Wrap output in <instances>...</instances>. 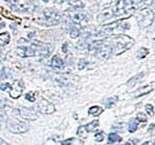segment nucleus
<instances>
[{
	"instance_id": "11",
	"label": "nucleus",
	"mask_w": 155,
	"mask_h": 145,
	"mask_svg": "<svg viewBox=\"0 0 155 145\" xmlns=\"http://www.w3.org/2000/svg\"><path fill=\"white\" fill-rule=\"evenodd\" d=\"M19 114L21 118H23L24 120H27V121H34L36 120L38 118V115L34 112L33 110L26 107H21L20 109H18Z\"/></svg>"
},
{
	"instance_id": "32",
	"label": "nucleus",
	"mask_w": 155,
	"mask_h": 145,
	"mask_svg": "<svg viewBox=\"0 0 155 145\" xmlns=\"http://www.w3.org/2000/svg\"><path fill=\"white\" fill-rule=\"evenodd\" d=\"M0 89H1L2 91H7L11 89V84L10 83H2L1 85H0Z\"/></svg>"
},
{
	"instance_id": "34",
	"label": "nucleus",
	"mask_w": 155,
	"mask_h": 145,
	"mask_svg": "<svg viewBox=\"0 0 155 145\" xmlns=\"http://www.w3.org/2000/svg\"><path fill=\"white\" fill-rule=\"evenodd\" d=\"M73 141H74V138H69V139H66L64 140V141H62V145H70Z\"/></svg>"
},
{
	"instance_id": "39",
	"label": "nucleus",
	"mask_w": 155,
	"mask_h": 145,
	"mask_svg": "<svg viewBox=\"0 0 155 145\" xmlns=\"http://www.w3.org/2000/svg\"><path fill=\"white\" fill-rule=\"evenodd\" d=\"M143 145H151V143H150V142H145V143H144Z\"/></svg>"
},
{
	"instance_id": "22",
	"label": "nucleus",
	"mask_w": 155,
	"mask_h": 145,
	"mask_svg": "<svg viewBox=\"0 0 155 145\" xmlns=\"http://www.w3.org/2000/svg\"><path fill=\"white\" fill-rule=\"evenodd\" d=\"M69 34H70V36L75 39V38H78L80 36V29L75 27V26H72V27L69 29Z\"/></svg>"
},
{
	"instance_id": "29",
	"label": "nucleus",
	"mask_w": 155,
	"mask_h": 145,
	"mask_svg": "<svg viewBox=\"0 0 155 145\" xmlns=\"http://www.w3.org/2000/svg\"><path fill=\"white\" fill-rule=\"evenodd\" d=\"M25 99H26L27 101H29V102H34L35 101V93L34 92H30V93H27L26 95H25Z\"/></svg>"
},
{
	"instance_id": "2",
	"label": "nucleus",
	"mask_w": 155,
	"mask_h": 145,
	"mask_svg": "<svg viewBox=\"0 0 155 145\" xmlns=\"http://www.w3.org/2000/svg\"><path fill=\"white\" fill-rule=\"evenodd\" d=\"M109 41L111 44V46H113L114 53L117 55L132 47L135 43L134 39L127 36V35H122V34L111 37V39H109Z\"/></svg>"
},
{
	"instance_id": "18",
	"label": "nucleus",
	"mask_w": 155,
	"mask_h": 145,
	"mask_svg": "<svg viewBox=\"0 0 155 145\" xmlns=\"http://www.w3.org/2000/svg\"><path fill=\"white\" fill-rule=\"evenodd\" d=\"M113 16V11L111 10V9H105L104 11H102L100 13V15H99L98 17V20H108V19H110V17Z\"/></svg>"
},
{
	"instance_id": "7",
	"label": "nucleus",
	"mask_w": 155,
	"mask_h": 145,
	"mask_svg": "<svg viewBox=\"0 0 155 145\" xmlns=\"http://www.w3.org/2000/svg\"><path fill=\"white\" fill-rule=\"evenodd\" d=\"M153 19H154L153 12L148 8L141 9L137 16V20H138V23H139V25L143 28L153 23Z\"/></svg>"
},
{
	"instance_id": "31",
	"label": "nucleus",
	"mask_w": 155,
	"mask_h": 145,
	"mask_svg": "<svg viewBox=\"0 0 155 145\" xmlns=\"http://www.w3.org/2000/svg\"><path fill=\"white\" fill-rule=\"evenodd\" d=\"M145 110L146 112H147L149 115H153V113H154V108L151 104H146L145 105Z\"/></svg>"
},
{
	"instance_id": "12",
	"label": "nucleus",
	"mask_w": 155,
	"mask_h": 145,
	"mask_svg": "<svg viewBox=\"0 0 155 145\" xmlns=\"http://www.w3.org/2000/svg\"><path fill=\"white\" fill-rule=\"evenodd\" d=\"M85 17H87V16H85L84 13L81 12H74L68 14V20L73 23H80L81 21L85 20Z\"/></svg>"
},
{
	"instance_id": "21",
	"label": "nucleus",
	"mask_w": 155,
	"mask_h": 145,
	"mask_svg": "<svg viewBox=\"0 0 155 145\" xmlns=\"http://www.w3.org/2000/svg\"><path fill=\"white\" fill-rule=\"evenodd\" d=\"M121 140V137H119L118 134H116L114 133H111L109 134V137H108V142H109L110 144L114 143V142H116V141H120Z\"/></svg>"
},
{
	"instance_id": "26",
	"label": "nucleus",
	"mask_w": 155,
	"mask_h": 145,
	"mask_svg": "<svg viewBox=\"0 0 155 145\" xmlns=\"http://www.w3.org/2000/svg\"><path fill=\"white\" fill-rule=\"evenodd\" d=\"M77 134H78V135H80V137H87V130H85V127L84 126L79 127V129H78V131H77Z\"/></svg>"
},
{
	"instance_id": "24",
	"label": "nucleus",
	"mask_w": 155,
	"mask_h": 145,
	"mask_svg": "<svg viewBox=\"0 0 155 145\" xmlns=\"http://www.w3.org/2000/svg\"><path fill=\"white\" fill-rule=\"evenodd\" d=\"M117 101V97H113V98H109L107 99V101H105V105L109 108V107H111L114 104V103Z\"/></svg>"
},
{
	"instance_id": "6",
	"label": "nucleus",
	"mask_w": 155,
	"mask_h": 145,
	"mask_svg": "<svg viewBox=\"0 0 155 145\" xmlns=\"http://www.w3.org/2000/svg\"><path fill=\"white\" fill-rule=\"evenodd\" d=\"M7 128L13 134H23L30 129V126L26 122L17 121L11 118L7 122Z\"/></svg>"
},
{
	"instance_id": "30",
	"label": "nucleus",
	"mask_w": 155,
	"mask_h": 145,
	"mask_svg": "<svg viewBox=\"0 0 155 145\" xmlns=\"http://www.w3.org/2000/svg\"><path fill=\"white\" fill-rule=\"evenodd\" d=\"M87 64H88V62H87V60H84V59H81V60H80V62H79V69H80V70L84 69V68L87 66Z\"/></svg>"
},
{
	"instance_id": "40",
	"label": "nucleus",
	"mask_w": 155,
	"mask_h": 145,
	"mask_svg": "<svg viewBox=\"0 0 155 145\" xmlns=\"http://www.w3.org/2000/svg\"><path fill=\"white\" fill-rule=\"evenodd\" d=\"M0 55H1V51H0Z\"/></svg>"
},
{
	"instance_id": "4",
	"label": "nucleus",
	"mask_w": 155,
	"mask_h": 145,
	"mask_svg": "<svg viewBox=\"0 0 155 145\" xmlns=\"http://www.w3.org/2000/svg\"><path fill=\"white\" fill-rule=\"evenodd\" d=\"M60 20H61V15L59 14V12L53 8H48L44 10L42 17L39 20L38 23L45 26H53L58 24Z\"/></svg>"
},
{
	"instance_id": "25",
	"label": "nucleus",
	"mask_w": 155,
	"mask_h": 145,
	"mask_svg": "<svg viewBox=\"0 0 155 145\" xmlns=\"http://www.w3.org/2000/svg\"><path fill=\"white\" fill-rule=\"evenodd\" d=\"M57 81L60 82L63 85H67V84H69V82H70V80H69V77L66 76V74H63V76H59L58 78H57Z\"/></svg>"
},
{
	"instance_id": "37",
	"label": "nucleus",
	"mask_w": 155,
	"mask_h": 145,
	"mask_svg": "<svg viewBox=\"0 0 155 145\" xmlns=\"http://www.w3.org/2000/svg\"><path fill=\"white\" fill-rule=\"evenodd\" d=\"M153 128H154V124H151V125H150V128H149L150 133H153Z\"/></svg>"
},
{
	"instance_id": "19",
	"label": "nucleus",
	"mask_w": 155,
	"mask_h": 145,
	"mask_svg": "<svg viewBox=\"0 0 155 145\" xmlns=\"http://www.w3.org/2000/svg\"><path fill=\"white\" fill-rule=\"evenodd\" d=\"M103 112V109L98 107V105H94V107H91L88 109V113L90 115H94V116H98L99 114H101Z\"/></svg>"
},
{
	"instance_id": "27",
	"label": "nucleus",
	"mask_w": 155,
	"mask_h": 145,
	"mask_svg": "<svg viewBox=\"0 0 155 145\" xmlns=\"http://www.w3.org/2000/svg\"><path fill=\"white\" fill-rule=\"evenodd\" d=\"M148 54V50H146V48L143 47V48H141V50H139V54H138V58H140V59H143L144 58V57Z\"/></svg>"
},
{
	"instance_id": "9",
	"label": "nucleus",
	"mask_w": 155,
	"mask_h": 145,
	"mask_svg": "<svg viewBox=\"0 0 155 145\" xmlns=\"http://www.w3.org/2000/svg\"><path fill=\"white\" fill-rule=\"evenodd\" d=\"M35 108L42 114H53L55 112L54 104L46 99H41L39 101V103L35 105Z\"/></svg>"
},
{
	"instance_id": "15",
	"label": "nucleus",
	"mask_w": 155,
	"mask_h": 145,
	"mask_svg": "<svg viewBox=\"0 0 155 145\" xmlns=\"http://www.w3.org/2000/svg\"><path fill=\"white\" fill-rule=\"evenodd\" d=\"M51 67L54 69H62L64 67V61L59 56H53L50 62Z\"/></svg>"
},
{
	"instance_id": "1",
	"label": "nucleus",
	"mask_w": 155,
	"mask_h": 145,
	"mask_svg": "<svg viewBox=\"0 0 155 145\" xmlns=\"http://www.w3.org/2000/svg\"><path fill=\"white\" fill-rule=\"evenodd\" d=\"M143 0H118L113 8V15L122 17L130 15L136 11Z\"/></svg>"
},
{
	"instance_id": "35",
	"label": "nucleus",
	"mask_w": 155,
	"mask_h": 145,
	"mask_svg": "<svg viewBox=\"0 0 155 145\" xmlns=\"http://www.w3.org/2000/svg\"><path fill=\"white\" fill-rule=\"evenodd\" d=\"M0 145H9V144H8L6 141H4V140L3 139H1V138H0Z\"/></svg>"
},
{
	"instance_id": "14",
	"label": "nucleus",
	"mask_w": 155,
	"mask_h": 145,
	"mask_svg": "<svg viewBox=\"0 0 155 145\" xmlns=\"http://www.w3.org/2000/svg\"><path fill=\"white\" fill-rule=\"evenodd\" d=\"M0 15L3 16L4 17H6V19H8V20H19V21L20 20V17L11 14V12H9L7 9L3 8V7H0Z\"/></svg>"
},
{
	"instance_id": "38",
	"label": "nucleus",
	"mask_w": 155,
	"mask_h": 145,
	"mask_svg": "<svg viewBox=\"0 0 155 145\" xmlns=\"http://www.w3.org/2000/svg\"><path fill=\"white\" fill-rule=\"evenodd\" d=\"M66 47H67V44H64V48H63L64 52H66Z\"/></svg>"
},
{
	"instance_id": "23",
	"label": "nucleus",
	"mask_w": 155,
	"mask_h": 145,
	"mask_svg": "<svg viewBox=\"0 0 155 145\" xmlns=\"http://www.w3.org/2000/svg\"><path fill=\"white\" fill-rule=\"evenodd\" d=\"M137 129H138V122L135 119H132L130 121V123H129L128 130H129L130 133H134V131H136Z\"/></svg>"
},
{
	"instance_id": "10",
	"label": "nucleus",
	"mask_w": 155,
	"mask_h": 145,
	"mask_svg": "<svg viewBox=\"0 0 155 145\" xmlns=\"http://www.w3.org/2000/svg\"><path fill=\"white\" fill-rule=\"evenodd\" d=\"M24 88V84L21 80H17L14 85H11L10 89V96L13 99H18L23 93V90Z\"/></svg>"
},
{
	"instance_id": "3",
	"label": "nucleus",
	"mask_w": 155,
	"mask_h": 145,
	"mask_svg": "<svg viewBox=\"0 0 155 145\" xmlns=\"http://www.w3.org/2000/svg\"><path fill=\"white\" fill-rule=\"evenodd\" d=\"M16 52L21 57H31V56H35L37 54L48 57L50 54V50H48V47L39 46V45L18 47L16 48Z\"/></svg>"
},
{
	"instance_id": "16",
	"label": "nucleus",
	"mask_w": 155,
	"mask_h": 145,
	"mask_svg": "<svg viewBox=\"0 0 155 145\" xmlns=\"http://www.w3.org/2000/svg\"><path fill=\"white\" fill-rule=\"evenodd\" d=\"M144 77V73H141V74H136V76H134L132 78H130L128 81H127V86L128 87H133V86H135L138 82H139L141 78H143Z\"/></svg>"
},
{
	"instance_id": "33",
	"label": "nucleus",
	"mask_w": 155,
	"mask_h": 145,
	"mask_svg": "<svg viewBox=\"0 0 155 145\" xmlns=\"http://www.w3.org/2000/svg\"><path fill=\"white\" fill-rule=\"evenodd\" d=\"M95 140L97 142H101L104 140V134L103 133H99L95 134Z\"/></svg>"
},
{
	"instance_id": "8",
	"label": "nucleus",
	"mask_w": 155,
	"mask_h": 145,
	"mask_svg": "<svg viewBox=\"0 0 155 145\" xmlns=\"http://www.w3.org/2000/svg\"><path fill=\"white\" fill-rule=\"evenodd\" d=\"M122 20H116V21H113L109 24H106L104 26H102L100 31L98 33V36H102V37H106V36H111L116 32L117 28H119L120 24L122 23Z\"/></svg>"
},
{
	"instance_id": "36",
	"label": "nucleus",
	"mask_w": 155,
	"mask_h": 145,
	"mask_svg": "<svg viewBox=\"0 0 155 145\" xmlns=\"http://www.w3.org/2000/svg\"><path fill=\"white\" fill-rule=\"evenodd\" d=\"M125 145H135V144H134V142L132 141V140H128V141L125 143Z\"/></svg>"
},
{
	"instance_id": "28",
	"label": "nucleus",
	"mask_w": 155,
	"mask_h": 145,
	"mask_svg": "<svg viewBox=\"0 0 155 145\" xmlns=\"http://www.w3.org/2000/svg\"><path fill=\"white\" fill-rule=\"evenodd\" d=\"M136 119L138 121H140V122H146V120H147V116H146L145 114L143 113V112H139V113L137 114Z\"/></svg>"
},
{
	"instance_id": "13",
	"label": "nucleus",
	"mask_w": 155,
	"mask_h": 145,
	"mask_svg": "<svg viewBox=\"0 0 155 145\" xmlns=\"http://www.w3.org/2000/svg\"><path fill=\"white\" fill-rule=\"evenodd\" d=\"M153 88H154V83L151 82L149 85H145L144 87H141V88H140L136 92V94H134V97L135 98H139V97H141V96L149 93V92L153 91Z\"/></svg>"
},
{
	"instance_id": "17",
	"label": "nucleus",
	"mask_w": 155,
	"mask_h": 145,
	"mask_svg": "<svg viewBox=\"0 0 155 145\" xmlns=\"http://www.w3.org/2000/svg\"><path fill=\"white\" fill-rule=\"evenodd\" d=\"M10 39H11L10 34L8 32H3L0 34V47H4L7 44H9Z\"/></svg>"
},
{
	"instance_id": "5",
	"label": "nucleus",
	"mask_w": 155,
	"mask_h": 145,
	"mask_svg": "<svg viewBox=\"0 0 155 145\" xmlns=\"http://www.w3.org/2000/svg\"><path fill=\"white\" fill-rule=\"evenodd\" d=\"M10 5L13 10L21 13H32L36 9L35 4L30 0H11Z\"/></svg>"
},
{
	"instance_id": "20",
	"label": "nucleus",
	"mask_w": 155,
	"mask_h": 145,
	"mask_svg": "<svg viewBox=\"0 0 155 145\" xmlns=\"http://www.w3.org/2000/svg\"><path fill=\"white\" fill-rule=\"evenodd\" d=\"M98 126H99V121L98 120H94L92 122L88 123V124L87 126H84V127H85V130H87V133H89V131H95V129L97 128Z\"/></svg>"
}]
</instances>
